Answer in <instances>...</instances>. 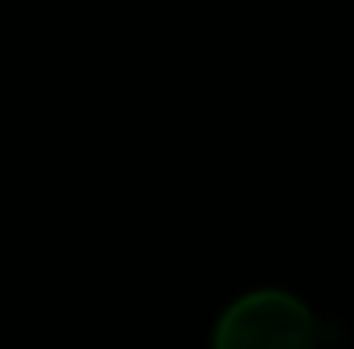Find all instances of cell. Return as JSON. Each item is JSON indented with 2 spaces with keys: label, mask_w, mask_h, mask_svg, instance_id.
Masks as SVG:
<instances>
[{
  "label": "cell",
  "mask_w": 354,
  "mask_h": 349,
  "mask_svg": "<svg viewBox=\"0 0 354 349\" xmlns=\"http://www.w3.org/2000/svg\"><path fill=\"white\" fill-rule=\"evenodd\" d=\"M210 349H317V321L301 296L260 288L218 317Z\"/></svg>",
  "instance_id": "1"
}]
</instances>
